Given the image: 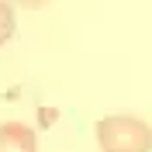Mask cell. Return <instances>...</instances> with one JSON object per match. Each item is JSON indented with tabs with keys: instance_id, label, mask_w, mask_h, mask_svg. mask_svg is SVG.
<instances>
[{
	"instance_id": "6da1fadb",
	"label": "cell",
	"mask_w": 152,
	"mask_h": 152,
	"mask_svg": "<svg viewBox=\"0 0 152 152\" xmlns=\"http://www.w3.org/2000/svg\"><path fill=\"white\" fill-rule=\"evenodd\" d=\"M100 152H152V128L132 114H107L94 128Z\"/></svg>"
},
{
	"instance_id": "7a4b0ae2",
	"label": "cell",
	"mask_w": 152,
	"mask_h": 152,
	"mask_svg": "<svg viewBox=\"0 0 152 152\" xmlns=\"http://www.w3.org/2000/svg\"><path fill=\"white\" fill-rule=\"evenodd\" d=\"M0 152H38V135L24 121L0 124Z\"/></svg>"
},
{
	"instance_id": "277c9868",
	"label": "cell",
	"mask_w": 152,
	"mask_h": 152,
	"mask_svg": "<svg viewBox=\"0 0 152 152\" xmlns=\"http://www.w3.org/2000/svg\"><path fill=\"white\" fill-rule=\"evenodd\" d=\"M18 4H21V7H28V10H35V7H45L48 0H18Z\"/></svg>"
},
{
	"instance_id": "3957f363",
	"label": "cell",
	"mask_w": 152,
	"mask_h": 152,
	"mask_svg": "<svg viewBox=\"0 0 152 152\" xmlns=\"http://www.w3.org/2000/svg\"><path fill=\"white\" fill-rule=\"evenodd\" d=\"M14 35V7H10L7 0H0V45Z\"/></svg>"
}]
</instances>
